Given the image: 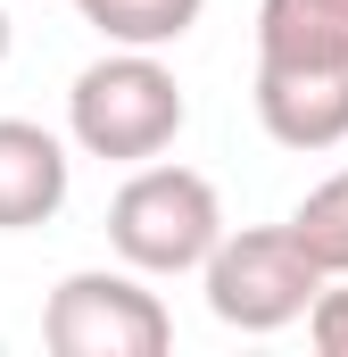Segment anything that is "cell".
I'll return each instance as SVG.
<instances>
[{
	"instance_id": "cell-1",
	"label": "cell",
	"mask_w": 348,
	"mask_h": 357,
	"mask_svg": "<svg viewBox=\"0 0 348 357\" xmlns=\"http://www.w3.org/2000/svg\"><path fill=\"white\" fill-rule=\"evenodd\" d=\"M182 84H174V67L158 50H108V59H91L75 91H67V133H75V150L84 158H116V167H141V158H158L174 150V133H182Z\"/></svg>"
},
{
	"instance_id": "cell-2",
	"label": "cell",
	"mask_w": 348,
	"mask_h": 357,
	"mask_svg": "<svg viewBox=\"0 0 348 357\" xmlns=\"http://www.w3.org/2000/svg\"><path fill=\"white\" fill-rule=\"evenodd\" d=\"M216 233H224L216 183L191 175V167L141 158L125 175V191L108 199V250L133 274H199V258L216 250Z\"/></svg>"
},
{
	"instance_id": "cell-3",
	"label": "cell",
	"mask_w": 348,
	"mask_h": 357,
	"mask_svg": "<svg viewBox=\"0 0 348 357\" xmlns=\"http://www.w3.org/2000/svg\"><path fill=\"white\" fill-rule=\"evenodd\" d=\"M207 282V316L232 333H282L307 316V299L324 291L315 258L290 241V225H249V233H216V250L199 258Z\"/></svg>"
},
{
	"instance_id": "cell-4",
	"label": "cell",
	"mask_w": 348,
	"mask_h": 357,
	"mask_svg": "<svg viewBox=\"0 0 348 357\" xmlns=\"http://www.w3.org/2000/svg\"><path fill=\"white\" fill-rule=\"evenodd\" d=\"M42 341H50V357H166L174 349V316L133 266L125 274L84 266V274H67L50 291Z\"/></svg>"
},
{
	"instance_id": "cell-5",
	"label": "cell",
	"mask_w": 348,
	"mask_h": 357,
	"mask_svg": "<svg viewBox=\"0 0 348 357\" xmlns=\"http://www.w3.org/2000/svg\"><path fill=\"white\" fill-rule=\"evenodd\" d=\"M258 125L282 150H340L348 142V59H332V67L258 59Z\"/></svg>"
},
{
	"instance_id": "cell-6",
	"label": "cell",
	"mask_w": 348,
	"mask_h": 357,
	"mask_svg": "<svg viewBox=\"0 0 348 357\" xmlns=\"http://www.w3.org/2000/svg\"><path fill=\"white\" fill-rule=\"evenodd\" d=\"M67 183H75V158L50 125L33 116H0V233H33L67 208Z\"/></svg>"
},
{
	"instance_id": "cell-7",
	"label": "cell",
	"mask_w": 348,
	"mask_h": 357,
	"mask_svg": "<svg viewBox=\"0 0 348 357\" xmlns=\"http://www.w3.org/2000/svg\"><path fill=\"white\" fill-rule=\"evenodd\" d=\"M258 59L274 67L348 59V0H258Z\"/></svg>"
},
{
	"instance_id": "cell-8",
	"label": "cell",
	"mask_w": 348,
	"mask_h": 357,
	"mask_svg": "<svg viewBox=\"0 0 348 357\" xmlns=\"http://www.w3.org/2000/svg\"><path fill=\"white\" fill-rule=\"evenodd\" d=\"M207 0H84V17L116 42V50H166L199 25Z\"/></svg>"
},
{
	"instance_id": "cell-9",
	"label": "cell",
	"mask_w": 348,
	"mask_h": 357,
	"mask_svg": "<svg viewBox=\"0 0 348 357\" xmlns=\"http://www.w3.org/2000/svg\"><path fill=\"white\" fill-rule=\"evenodd\" d=\"M290 241L315 258L324 282H348V167H340V175H324L299 208H290Z\"/></svg>"
},
{
	"instance_id": "cell-10",
	"label": "cell",
	"mask_w": 348,
	"mask_h": 357,
	"mask_svg": "<svg viewBox=\"0 0 348 357\" xmlns=\"http://www.w3.org/2000/svg\"><path fill=\"white\" fill-rule=\"evenodd\" d=\"M307 333H315V349H324V357H348V291L324 282V291L307 299Z\"/></svg>"
},
{
	"instance_id": "cell-11",
	"label": "cell",
	"mask_w": 348,
	"mask_h": 357,
	"mask_svg": "<svg viewBox=\"0 0 348 357\" xmlns=\"http://www.w3.org/2000/svg\"><path fill=\"white\" fill-rule=\"evenodd\" d=\"M0 59H8V8H0Z\"/></svg>"
},
{
	"instance_id": "cell-12",
	"label": "cell",
	"mask_w": 348,
	"mask_h": 357,
	"mask_svg": "<svg viewBox=\"0 0 348 357\" xmlns=\"http://www.w3.org/2000/svg\"><path fill=\"white\" fill-rule=\"evenodd\" d=\"M67 8H84V0H67Z\"/></svg>"
}]
</instances>
